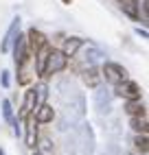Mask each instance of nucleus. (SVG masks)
<instances>
[{
    "label": "nucleus",
    "instance_id": "obj_23",
    "mask_svg": "<svg viewBox=\"0 0 149 155\" xmlns=\"http://www.w3.org/2000/svg\"><path fill=\"white\" fill-rule=\"evenodd\" d=\"M0 155H5V151H2V149H0Z\"/></svg>",
    "mask_w": 149,
    "mask_h": 155
},
{
    "label": "nucleus",
    "instance_id": "obj_7",
    "mask_svg": "<svg viewBox=\"0 0 149 155\" xmlns=\"http://www.w3.org/2000/svg\"><path fill=\"white\" fill-rule=\"evenodd\" d=\"M33 116H35V120H37V125H46V122H53L55 111H53V107L46 105V103H40L37 109L33 111Z\"/></svg>",
    "mask_w": 149,
    "mask_h": 155
},
{
    "label": "nucleus",
    "instance_id": "obj_19",
    "mask_svg": "<svg viewBox=\"0 0 149 155\" xmlns=\"http://www.w3.org/2000/svg\"><path fill=\"white\" fill-rule=\"evenodd\" d=\"M29 81H31V74H29V72H24L22 68H20V77H18V83H20V85H26Z\"/></svg>",
    "mask_w": 149,
    "mask_h": 155
},
{
    "label": "nucleus",
    "instance_id": "obj_4",
    "mask_svg": "<svg viewBox=\"0 0 149 155\" xmlns=\"http://www.w3.org/2000/svg\"><path fill=\"white\" fill-rule=\"evenodd\" d=\"M13 42H16L13 57H16V66H18V70H20V68H24L26 61L31 59L29 48H26V35H18V37H13Z\"/></svg>",
    "mask_w": 149,
    "mask_h": 155
},
{
    "label": "nucleus",
    "instance_id": "obj_1",
    "mask_svg": "<svg viewBox=\"0 0 149 155\" xmlns=\"http://www.w3.org/2000/svg\"><path fill=\"white\" fill-rule=\"evenodd\" d=\"M68 66V57L61 53V50H48V57H46V68H44V74L42 77H50V74H57V72L66 70Z\"/></svg>",
    "mask_w": 149,
    "mask_h": 155
},
{
    "label": "nucleus",
    "instance_id": "obj_12",
    "mask_svg": "<svg viewBox=\"0 0 149 155\" xmlns=\"http://www.w3.org/2000/svg\"><path fill=\"white\" fill-rule=\"evenodd\" d=\"M81 79H83V83H86L88 87L94 90V87L99 85V81H101V74H99L97 68H88V70H83V77Z\"/></svg>",
    "mask_w": 149,
    "mask_h": 155
},
{
    "label": "nucleus",
    "instance_id": "obj_24",
    "mask_svg": "<svg viewBox=\"0 0 149 155\" xmlns=\"http://www.w3.org/2000/svg\"><path fill=\"white\" fill-rule=\"evenodd\" d=\"M35 155H42V153H40V151H37V153H35Z\"/></svg>",
    "mask_w": 149,
    "mask_h": 155
},
{
    "label": "nucleus",
    "instance_id": "obj_14",
    "mask_svg": "<svg viewBox=\"0 0 149 155\" xmlns=\"http://www.w3.org/2000/svg\"><path fill=\"white\" fill-rule=\"evenodd\" d=\"M130 127H132L136 133H145V136H147V131H149V127H147V116H132V118H130Z\"/></svg>",
    "mask_w": 149,
    "mask_h": 155
},
{
    "label": "nucleus",
    "instance_id": "obj_11",
    "mask_svg": "<svg viewBox=\"0 0 149 155\" xmlns=\"http://www.w3.org/2000/svg\"><path fill=\"white\" fill-rule=\"evenodd\" d=\"M125 111L130 114V116H147V109H145V105L140 103V98L127 101L125 103Z\"/></svg>",
    "mask_w": 149,
    "mask_h": 155
},
{
    "label": "nucleus",
    "instance_id": "obj_15",
    "mask_svg": "<svg viewBox=\"0 0 149 155\" xmlns=\"http://www.w3.org/2000/svg\"><path fill=\"white\" fill-rule=\"evenodd\" d=\"M134 147H136V151L140 153V155H147V151H149V142H147V136H145V133H140V136L134 138Z\"/></svg>",
    "mask_w": 149,
    "mask_h": 155
},
{
    "label": "nucleus",
    "instance_id": "obj_5",
    "mask_svg": "<svg viewBox=\"0 0 149 155\" xmlns=\"http://www.w3.org/2000/svg\"><path fill=\"white\" fill-rule=\"evenodd\" d=\"M46 44H48V39H46V35L42 33V31L29 28V33H26V48H29V55L31 57H33L42 46H46Z\"/></svg>",
    "mask_w": 149,
    "mask_h": 155
},
{
    "label": "nucleus",
    "instance_id": "obj_17",
    "mask_svg": "<svg viewBox=\"0 0 149 155\" xmlns=\"http://www.w3.org/2000/svg\"><path fill=\"white\" fill-rule=\"evenodd\" d=\"M40 153H42V155H50V153H53V144H50V140H46V138L40 140Z\"/></svg>",
    "mask_w": 149,
    "mask_h": 155
},
{
    "label": "nucleus",
    "instance_id": "obj_22",
    "mask_svg": "<svg viewBox=\"0 0 149 155\" xmlns=\"http://www.w3.org/2000/svg\"><path fill=\"white\" fill-rule=\"evenodd\" d=\"M61 2H64V5H70V2H72V0H61Z\"/></svg>",
    "mask_w": 149,
    "mask_h": 155
},
{
    "label": "nucleus",
    "instance_id": "obj_2",
    "mask_svg": "<svg viewBox=\"0 0 149 155\" xmlns=\"http://www.w3.org/2000/svg\"><path fill=\"white\" fill-rule=\"evenodd\" d=\"M101 72H103L105 81H110V83H114V85L127 79V70H125L121 64H112V61H105Z\"/></svg>",
    "mask_w": 149,
    "mask_h": 155
},
{
    "label": "nucleus",
    "instance_id": "obj_16",
    "mask_svg": "<svg viewBox=\"0 0 149 155\" xmlns=\"http://www.w3.org/2000/svg\"><path fill=\"white\" fill-rule=\"evenodd\" d=\"M18 26H20V20H13V26L9 28V33H7V39L2 42V53H7V50H9V44L13 42V37H16V31H18Z\"/></svg>",
    "mask_w": 149,
    "mask_h": 155
},
{
    "label": "nucleus",
    "instance_id": "obj_6",
    "mask_svg": "<svg viewBox=\"0 0 149 155\" xmlns=\"http://www.w3.org/2000/svg\"><path fill=\"white\" fill-rule=\"evenodd\" d=\"M35 105H37V94H35V87L26 90V96H24V105H22V111H20V120H24L26 116L35 111Z\"/></svg>",
    "mask_w": 149,
    "mask_h": 155
},
{
    "label": "nucleus",
    "instance_id": "obj_18",
    "mask_svg": "<svg viewBox=\"0 0 149 155\" xmlns=\"http://www.w3.org/2000/svg\"><path fill=\"white\" fill-rule=\"evenodd\" d=\"M2 114L9 122H13V111H11V103L9 101H2Z\"/></svg>",
    "mask_w": 149,
    "mask_h": 155
},
{
    "label": "nucleus",
    "instance_id": "obj_13",
    "mask_svg": "<svg viewBox=\"0 0 149 155\" xmlns=\"http://www.w3.org/2000/svg\"><path fill=\"white\" fill-rule=\"evenodd\" d=\"M116 2L121 5V9L134 20H138V15H140V11H138V0H116Z\"/></svg>",
    "mask_w": 149,
    "mask_h": 155
},
{
    "label": "nucleus",
    "instance_id": "obj_9",
    "mask_svg": "<svg viewBox=\"0 0 149 155\" xmlns=\"http://www.w3.org/2000/svg\"><path fill=\"white\" fill-rule=\"evenodd\" d=\"M81 46H83V39L81 37H68L66 42H64V46H61V53L66 57H74Z\"/></svg>",
    "mask_w": 149,
    "mask_h": 155
},
{
    "label": "nucleus",
    "instance_id": "obj_20",
    "mask_svg": "<svg viewBox=\"0 0 149 155\" xmlns=\"http://www.w3.org/2000/svg\"><path fill=\"white\" fill-rule=\"evenodd\" d=\"M143 20L147 22V0H143Z\"/></svg>",
    "mask_w": 149,
    "mask_h": 155
},
{
    "label": "nucleus",
    "instance_id": "obj_3",
    "mask_svg": "<svg viewBox=\"0 0 149 155\" xmlns=\"http://www.w3.org/2000/svg\"><path fill=\"white\" fill-rule=\"evenodd\" d=\"M116 96L121 98H127V101H134V98H140V85L136 83V81H130L125 79L121 83H116Z\"/></svg>",
    "mask_w": 149,
    "mask_h": 155
},
{
    "label": "nucleus",
    "instance_id": "obj_21",
    "mask_svg": "<svg viewBox=\"0 0 149 155\" xmlns=\"http://www.w3.org/2000/svg\"><path fill=\"white\" fill-rule=\"evenodd\" d=\"M2 85H5V87L9 85V72H5V74H2Z\"/></svg>",
    "mask_w": 149,
    "mask_h": 155
},
{
    "label": "nucleus",
    "instance_id": "obj_10",
    "mask_svg": "<svg viewBox=\"0 0 149 155\" xmlns=\"http://www.w3.org/2000/svg\"><path fill=\"white\" fill-rule=\"evenodd\" d=\"M48 44L46 46H42L37 53H35V74H44V68H46V57H48Z\"/></svg>",
    "mask_w": 149,
    "mask_h": 155
},
{
    "label": "nucleus",
    "instance_id": "obj_8",
    "mask_svg": "<svg viewBox=\"0 0 149 155\" xmlns=\"http://www.w3.org/2000/svg\"><path fill=\"white\" fill-rule=\"evenodd\" d=\"M26 120V147L29 149H35V140H37V120H35V116L31 114V116H26L24 118Z\"/></svg>",
    "mask_w": 149,
    "mask_h": 155
}]
</instances>
